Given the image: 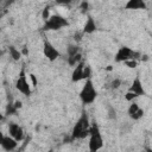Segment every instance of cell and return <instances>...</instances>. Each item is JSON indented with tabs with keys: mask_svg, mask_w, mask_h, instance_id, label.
I'll return each mask as SVG.
<instances>
[{
	"mask_svg": "<svg viewBox=\"0 0 152 152\" xmlns=\"http://www.w3.org/2000/svg\"><path fill=\"white\" fill-rule=\"evenodd\" d=\"M90 127L91 125L89 124V119H88V115L86 113H83L81 115V118L77 120V122L75 124L74 128H72V139H83L86 138L87 135H89V132H90Z\"/></svg>",
	"mask_w": 152,
	"mask_h": 152,
	"instance_id": "cell-1",
	"label": "cell"
},
{
	"mask_svg": "<svg viewBox=\"0 0 152 152\" xmlns=\"http://www.w3.org/2000/svg\"><path fill=\"white\" fill-rule=\"evenodd\" d=\"M102 146H103V139L99 129V126L96 124H91L89 132V151L97 152L100 148H102Z\"/></svg>",
	"mask_w": 152,
	"mask_h": 152,
	"instance_id": "cell-2",
	"label": "cell"
},
{
	"mask_svg": "<svg viewBox=\"0 0 152 152\" xmlns=\"http://www.w3.org/2000/svg\"><path fill=\"white\" fill-rule=\"evenodd\" d=\"M96 95H97V93H96V89H95L91 80H87L80 91V99H81L82 103L83 104L93 103L96 99Z\"/></svg>",
	"mask_w": 152,
	"mask_h": 152,
	"instance_id": "cell-3",
	"label": "cell"
},
{
	"mask_svg": "<svg viewBox=\"0 0 152 152\" xmlns=\"http://www.w3.org/2000/svg\"><path fill=\"white\" fill-rule=\"evenodd\" d=\"M68 25H69V23L64 17H62L61 14H53L45 21L43 28L45 31H57Z\"/></svg>",
	"mask_w": 152,
	"mask_h": 152,
	"instance_id": "cell-4",
	"label": "cell"
},
{
	"mask_svg": "<svg viewBox=\"0 0 152 152\" xmlns=\"http://www.w3.org/2000/svg\"><path fill=\"white\" fill-rule=\"evenodd\" d=\"M139 53L133 51L132 49L127 48V46H122L119 49V51L116 52L115 55V61L116 62H127V61H131V59H135L138 58Z\"/></svg>",
	"mask_w": 152,
	"mask_h": 152,
	"instance_id": "cell-5",
	"label": "cell"
},
{
	"mask_svg": "<svg viewBox=\"0 0 152 152\" xmlns=\"http://www.w3.org/2000/svg\"><path fill=\"white\" fill-rule=\"evenodd\" d=\"M43 53H44V56H45L49 61H51V62L56 61V59L61 56V55H59V51H58L50 42H48V40L44 42V45H43Z\"/></svg>",
	"mask_w": 152,
	"mask_h": 152,
	"instance_id": "cell-6",
	"label": "cell"
},
{
	"mask_svg": "<svg viewBox=\"0 0 152 152\" xmlns=\"http://www.w3.org/2000/svg\"><path fill=\"white\" fill-rule=\"evenodd\" d=\"M15 88H17L21 94H24L25 96H28V95L31 94V87H30V83L27 82L26 76L24 75V72H21L20 76H19V78L17 80V82H15Z\"/></svg>",
	"mask_w": 152,
	"mask_h": 152,
	"instance_id": "cell-7",
	"label": "cell"
},
{
	"mask_svg": "<svg viewBox=\"0 0 152 152\" xmlns=\"http://www.w3.org/2000/svg\"><path fill=\"white\" fill-rule=\"evenodd\" d=\"M8 133L12 138H14L17 141H21L24 138H25V134H24V131L23 128L18 125V124H14V122H11L8 125Z\"/></svg>",
	"mask_w": 152,
	"mask_h": 152,
	"instance_id": "cell-8",
	"label": "cell"
},
{
	"mask_svg": "<svg viewBox=\"0 0 152 152\" xmlns=\"http://www.w3.org/2000/svg\"><path fill=\"white\" fill-rule=\"evenodd\" d=\"M18 142L19 141H17L11 135H2L1 138V147L7 152H12L13 150H15L18 146Z\"/></svg>",
	"mask_w": 152,
	"mask_h": 152,
	"instance_id": "cell-9",
	"label": "cell"
},
{
	"mask_svg": "<svg viewBox=\"0 0 152 152\" xmlns=\"http://www.w3.org/2000/svg\"><path fill=\"white\" fill-rule=\"evenodd\" d=\"M84 63H83V61H81L76 66H75V69H74V71H72V77H71V80H72V82H78V81H81V80H83L84 78Z\"/></svg>",
	"mask_w": 152,
	"mask_h": 152,
	"instance_id": "cell-10",
	"label": "cell"
},
{
	"mask_svg": "<svg viewBox=\"0 0 152 152\" xmlns=\"http://www.w3.org/2000/svg\"><path fill=\"white\" fill-rule=\"evenodd\" d=\"M128 115L133 119V120H138L144 115V110L138 106V103L132 102L131 106L128 107Z\"/></svg>",
	"mask_w": 152,
	"mask_h": 152,
	"instance_id": "cell-11",
	"label": "cell"
},
{
	"mask_svg": "<svg viewBox=\"0 0 152 152\" xmlns=\"http://www.w3.org/2000/svg\"><path fill=\"white\" fill-rule=\"evenodd\" d=\"M128 91H131L132 94H134L137 97H138V96H141V95H145L144 87H142V84H141V82H140V80H139L138 77L133 81V83H132V86L129 87Z\"/></svg>",
	"mask_w": 152,
	"mask_h": 152,
	"instance_id": "cell-12",
	"label": "cell"
},
{
	"mask_svg": "<svg viewBox=\"0 0 152 152\" xmlns=\"http://www.w3.org/2000/svg\"><path fill=\"white\" fill-rule=\"evenodd\" d=\"M125 7L127 10H146V4L142 0H129Z\"/></svg>",
	"mask_w": 152,
	"mask_h": 152,
	"instance_id": "cell-13",
	"label": "cell"
},
{
	"mask_svg": "<svg viewBox=\"0 0 152 152\" xmlns=\"http://www.w3.org/2000/svg\"><path fill=\"white\" fill-rule=\"evenodd\" d=\"M96 30V25H95V21L93 20V18H88L86 24H84V27H83V32L86 33H93L94 31Z\"/></svg>",
	"mask_w": 152,
	"mask_h": 152,
	"instance_id": "cell-14",
	"label": "cell"
},
{
	"mask_svg": "<svg viewBox=\"0 0 152 152\" xmlns=\"http://www.w3.org/2000/svg\"><path fill=\"white\" fill-rule=\"evenodd\" d=\"M66 53H68V57H72V56H76L78 55V46L76 44H70L68 45L66 48Z\"/></svg>",
	"mask_w": 152,
	"mask_h": 152,
	"instance_id": "cell-15",
	"label": "cell"
},
{
	"mask_svg": "<svg viewBox=\"0 0 152 152\" xmlns=\"http://www.w3.org/2000/svg\"><path fill=\"white\" fill-rule=\"evenodd\" d=\"M10 55H11V57L14 59V61H19L20 59V52L14 48V46H10Z\"/></svg>",
	"mask_w": 152,
	"mask_h": 152,
	"instance_id": "cell-16",
	"label": "cell"
},
{
	"mask_svg": "<svg viewBox=\"0 0 152 152\" xmlns=\"http://www.w3.org/2000/svg\"><path fill=\"white\" fill-rule=\"evenodd\" d=\"M49 18H50V11H49V7H45L43 11V19L46 21Z\"/></svg>",
	"mask_w": 152,
	"mask_h": 152,
	"instance_id": "cell-17",
	"label": "cell"
},
{
	"mask_svg": "<svg viewBox=\"0 0 152 152\" xmlns=\"http://www.w3.org/2000/svg\"><path fill=\"white\" fill-rule=\"evenodd\" d=\"M129 68H134L135 65H137V62L134 61V59H131V61H127V62H125Z\"/></svg>",
	"mask_w": 152,
	"mask_h": 152,
	"instance_id": "cell-18",
	"label": "cell"
},
{
	"mask_svg": "<svg viewBox=\"0 0 152 152\" xmlns=\"http://www.w3.org/2000/svg\"><path fill=\"white\" fill-rule=\"evenodd\" d=\"M120 80H114L113 82H112V88H118L119 86H120Z\"/></svg>",
	"mask_w": 152,
	"mask_h": 152,
	"instance_id": "cell-19",
	"label": "cell"
},
{
	"mask_svg": "<svg viewBox=\"0 0 152 152\" xmlns=\"http://www.w3.org/2000/svg\"><path fill=\"white\" fill-rule=\"evenodd\" d=\"M147 152H152V151H151V150H148V151H147Z\"/></svg>",
	"mask_w": 152,
	"mask_h": 152,
	"instance_id": "cell-20",
	"label": "cell"
}]
</instances>
